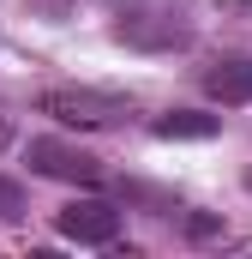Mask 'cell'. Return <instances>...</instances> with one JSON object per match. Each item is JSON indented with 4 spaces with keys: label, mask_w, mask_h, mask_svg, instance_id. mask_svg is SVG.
<instances>
[{
    "label": "cell",
    "mask_w": 252,
    "mask_h": 259,
    "mask_svg": "<svg viewBox=\"0 0 252 259\" xmlns=\"http://www.w3.org/2000/svg\"><path fill=\"white\" fill-rule=\"evenodd\" d=\"M216 133V115H198V109H168L156 121V139H210Z\"/></svg>",
    "instance_id": "5"
},
{
    "label": "cell",
    "mask_w": 252,
    "mask_h": 259,
    "mask_svg": "<svg viewBox=\"0 0 252 259\" xmlns=\"http://www.w3.org/2000/svg\"><path fill=\"white\" fill-rule=\"evenodd\" d=\"M24 163H30L36 175H48V181H72V187H96V181H102V163H96L90 151L66 145V139H30V145H24Z\"/></svg>",
    "instance_id": "3"
},
{
    "label": "cell",
    "mask_w": 252,
    "mask_h": 259,
    "mask_svg": "<svg viewBox=\"0 0 252 259\" xmlns=\"http://www.w3.org/2000/svg\"><path fill=\"white\" fill-rule=\"evenodd\" d=\"M204 91L216 97V103H252V55H216V61L204 66Z\"/></svg>",
    "instance_id": "4"
},
{
    "label": "cell",
    "mask_w": 252,
    "mask_h": 259,
    "mask_svg": "<svg viewBox=\"0 0 252 259\" xmlns=\"http://www.w3.org/2000/svg\"><path fill=\"white\" fill-rule=\"evenodd\" d=\"M54 229L66 241H78V247H114L120 241V205H108V199H72V205L54 211Z\"/></svg>",
    "instance_id": "2"
},
{
    "label": "cell",
    "mask_w": 252,
    "mask_h": 259,
    "mask_svg": "<svg viewBox=\"0 0 252 259\" xmlns=\"http://www.w3.org/2000/svg\"><path fill=\"white\" fill-rule=\"evenodd\" d=\"M12 217H24V187L12 175H0V223H12Z\"/></svg>",
    "instance_id": "6"
},
{
    "label": "cell",
    "mask_w": 252,
    "mask_h": 259,
    "mask_svg": "<svg viewBox=\"0 0 252 259\" xmlns=\"http://www.w3.org/2000/svg\"><path fill=\"white\" fill-rule=\"evenodd\" d=\"M30 6H36L42 18H54V24H66V18L78 12V0H30Z\"/></svg>",
    "instance_id": "7"
},
{
    "label": "cell",
    "mask_w": 252,
    "mask_h": 259,
    "mask_svg": "<svg viewBox=\"0 0 252 259\" xmlns=\"http://www.w3.org/2000/svg\"><path fill=\"white\" fill-rule=\"evenodd\" d=\"M246 187H252V169H246Z\"/></svg>",
    "instance_id": "9"
},
{
    "label": "cell",
    "mask_w": 252,
    "mask_h": 259,
    "mask_svg": "<svg viewBox=\"0 0 252 259\" xmlns=\"http://www.w3.org/2000/svg\"><path fill=\"white\" fill-rule=\"evenodd\" d=\"M36 109L42 115H54L60 127H78V133H108V127H126V115H132V103L126 97H108V91H42L36 97Z\"/></svg>",
    "instance_id": "1"
},
{
    "label": "cell",
    "mask_w": 252,
    "mask_h": 259,
    "mask_svg": "<svg viewBox=\"0 0 252 259\" xmlns=\"http://www.w3.org/2000/svg\"><path fill=\"white\" fill-rule=\"evenodd\" d=\"M216 229H222L216 217H186V235H216Z\"/></svg>",
    "instance_id": "8"
}]
</instances>
